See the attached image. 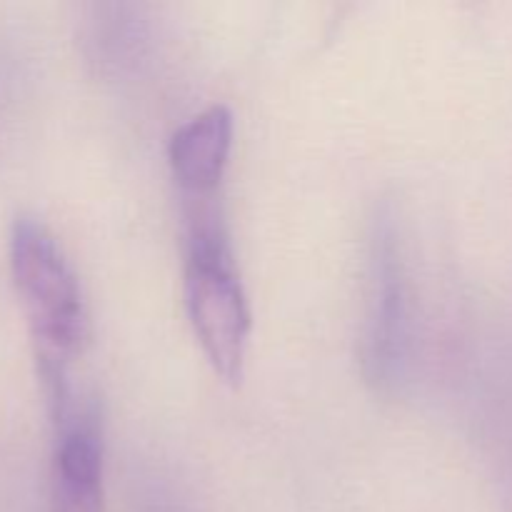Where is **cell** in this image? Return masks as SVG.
Wrapping results in <instances>:
<instances>
[{
  "label": "cell",
  "mask_w": 512,
  "mask_h": 512,
  "mask_svg": "<svg viewBox=\"0 0 512 512\" xmlns=\"http://www.w3.org/2000/svg\"><path fill=\"white\" fill-rule=\"evenodd\" d=\"M233 148V113L225 105H210L170 140V168L180 188L190 195L213 193Z\"/></svg>",
  "instance_id": "obj_4"
},
{
  "label": "cell",
  "mask_w": 512,
  "mask_h": 512,
  "mask_svg": "<svg viewBox=\"0 0 512 512\" xmlns=\"http://www.w3.org/2000/svg\"><path fill=\"white\" fill-rule=\"evenodd\" d=\"M10 275L28 315L35 358L70 363L90 338V315L73 265L50 228L20 215L10 228Z\"/></svg>",
  "instance_id": "obj_1"
},
{
  "label": "cell",
  "mask_w": 512,
  "mask_h": 512,
  "mask_svg": "<svg viewBox=\"0 0 512 512\" xmlns=\"http://www.w3.org/2000/svg\"><path fill=\"white\" fill-rule=\"evenodd\" d=\"M185 308L215 373L230 385L243 380L250 340V308L233 255L218 228L200 223L185 263Z\"/></svg>",
  "instance_id": "obj_2"
},
{
  "label": "cell",
  "mask_w": 512,
  "mask_h": 512,
  "mask_svg": "<svg viewBox=\"0 0 512 512\" xmlns=\"http://www.w3.org/2000/svg\"><path fill=\"white\" fill-rule=\"evenodd\" d=\"M90 415L73 413L58 425L53 458V512H105L103 443Z\"/></svg>",
  "instance_id": "obj_3"
}]
</instances>
